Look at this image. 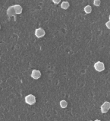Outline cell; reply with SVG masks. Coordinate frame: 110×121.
Instances as JSON below:
<instances>
[{"label": "cell", "mask_w": 110, "mask_h": 121, "mask_svg": "<svg viewBox=\"0 0 110 121\" xmlns=\"http://www.w3.org/2000/svg\"><path fill=\"white\" fill-rule=\"evenodd\" d=\"M100 3H101V2H100L99 0H94L93 1V4L94 5H96V6H99Z\"/></svg>", "instance_id": "11"}, {"label": "cell", "mask_w": 110, "mask_h": 121, "mask_svg": "<svg viewBox=\"0 0 110 121\" xmlns=\"http://www.w3.org/2000/svg\"><path fill=\"white\" fill-rule=\"evenodd\" d=\"M60 107H62V108H66L67 107V106H68V103H67L66 101H60Z\"/></svg>", "instance_id": "10"}, {"label": "cell", "mask_w": 110, "mask_h": 121, "mask_svg": "<svg viewBox=\"0 0 110 121\" xmlns=\"http://www.w3.org/2000/svg\"><path fill=\"white\" fill-rule=\"evenodd\" d=\"M53 2L55 4H58V3H59V2H60V0H56H56H53Z\"/></svg>", "instance_id": "12"}, {"label": "cell", "mask_w": 110, "mask_h": 121, "mask_svg": "<svg viewBox=\"0 0 110 121\" xmlns=\"http://www.w3.org/2000/svg\"><path fill=\"white\" fill-rule=\"evenodd\" d=\"M45 35H46V32H45V31L43 28H39L36 29V31H35V35L37 38H43V36H45Z\"/></svg>", "instance_id": "4"}, {"label": "cell", "mask_w": 110, "mask_h": 121, "mask_svg": "<svg viewBox=\"0 0 110 121\" xmlns=\"http://www.w3.org/2000/svg\"><path fill=\"white\" fill-rule=\"evenodd\" d=\"M24 101L25 103L29 105H33L36 103V97L32 94H29L25 97L24 98Z\"/></svg>", "instance_id": "1"}, {"label": "cell", "mask_w": 110, "mask_h": 121, "mask_svg": "<svg viewBox=\"0 0 110 121\" xmlns=\"http://www.w3.org/2000/svg\"><path fill=\"white\" fill-rule=\"evenodd\" d=\"M109 24H110V21H109V22H106V27H107V28L109 29L110 28V25H109Z\"/></svg>", "instance_id": "13"}, {"label": "cell", "mask_w": 110, "mask_h": 121, "mask_svg": "<svg viewBox=\"0 0 110 121\" xmlns=\"http://www.w3.org/2000/svg\"><path fill=\"white\" fill-rule=\"evenodd\" d=\"M14 8L15 14L16 15L21 14V12H22V7H21L20 5H14Z\"/></svg>", "instance_id": "7"}, {"label": "cell", "mask_w": 110, "mask_h": 121, "mask_svg": "<svg viewBox=\"0 0 110 121\" xmlns=\"http://www.w3.org/2000/svg\"><path fill=\"white\" fill-rule=\"evenodd\" d=\"M7 15L8 16H14L15 15V11H14V5L12 6H10L8 9H7Z\"/></svg>", "instance_id": "6"}, {"label": "cell", "mask_w": 110, "mask_h": 121, "mask_svg": "<svg viewBox=\"0 0 110 121\" xmlns=\"http://www.w3.org/2000/svg\"><path fill=\"white\" fill-rule=\"evenodd\" d=\"M109 108H110V103L108 101H106L103 103V104H102L101 106V112L103 113H107L109 110Z\"/></svg>", "instance_id": "3"}, {"label": "cell", "mask_w": 110, "mask_h": 121, "mask_svg": "<svg viewBox=\"0 0 110 121\" xmlns=\"http://www.w3.org/2000/svg\"><path fill=\"white\" fill-rule=\"evenodd\" d=\"M69 6H70V5L68 2H62V4H61V8H63V9H68Z\"/></svg>", "instance_id": "8"}, {"label": "cell", "mask_w": 110, "mask_h": 121, "mask_svg": "<svg viewBox=\"0 0 110 121\" xmlns=\"http://www.w3.org/2000/svg\"><path fill=\"white\" fill-rule=\"evenodd\" d=\"M41 77L40 71L38 70H33L31 73V77L34 80H38L39 77Z\"/></svg>", "instance_id": "5"}, {"label": "cell", "mask_w": 110, "mask_h": 121, "mask_svg": "<svg viewBox=\"0 0 110 121\" xmlns=\"http://www.w3.org/2000/svg\"><path fill=\"white\" fill-rule=\"evenodd\" d=\"M0 29H1V26H0Z\"/></svg>", "instance_id": "14"}, {"label": "cell", "mask_w": 110, "mask_h": 121, "mask_svg": "<svg viewBox=\"0 0 110 121\" xmlns=\"http://www.w3.org/2000/svg\"><path fill=\"white\" fill-rule=\"evenodd\" d=\"M84 12L86 14H90L92 12V8H91L90 5H87V6L84 7Z\"/></svg>", "instance_id": "9"}, {"label": "cell", "mask_w": 110, "mask_h": 121, "mask_svg": "<svg viewBox=\"0 0 110 121\" xmlns=\"http://www.w3.org/2000/svg\"><path fill=\"white\" fill-rule=\"evenodd\" d=\"M94 68H95V70L96 71L102 72L105 70V65L101 61H97L96 63H95V65H94Z\"/></svg>", "instance_id": "2"}]
</instances>
